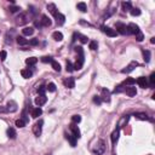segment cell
<instances>
[{
	"label": "cell",
	"instance_id": "50",
	"mask_svg": "<svg viewBox=\"0 0 155 155\" xmlns=\"http://www.w3.org/2000/svg\"><path fill=\"white\" fill-rule=\"evenodd\" d=\"M124 90H125V89H124L122 86L120 85V86H117V89H115V90H114V92H115V93H119V92H122Z\"/></svg>",
	"mask_w": 155,
	"mask_h": 155
},
{
	"label": "cell",
	"instance_id": "13",
	"mask_svg": "<svg viewBox=\"0 0 155 155\" xmlns=\"http://www.w3.org/2000/svg\"><path fill=\"white\" fill-rule=\"evenodd\" d=\"M64 85H66V87H68V89H74L75 87V80H74V78H68V79L64 80Z\"/></svg>",
	"mask_w": 155,
	"mask_h": 155
},
{
	"label": "cell",
	"instance_id": "34",
	"mask_svg": "<svg viewBox=\"0 0 155 155\" xmlns=\"http://www.w3.org/2000/svg\"><path fill=\"white\" fill-rule=\"evenodd\" d=\"M130 12L132 16H139V15H141V10H139L138 7H132V9L130 10Z\"/></svg>",
	"mask_w": 155,
	"mask_h": 155
},
{
	"label": "cell",
	"instance_id": "2",
	"mask_svg": "<svg viewBox=\"0 0 155 155\" xmlns=\"http://www.w3.org/2000/svg\"><path fill=\"white\" fill-rule=\"evenodd\" d=\"M104 152H105V143H104V141L101 139V141H98L96 148L93 149V153L97 155H102V154H104Z\"/></svg>",
	"mask_w": 155,
	"mask_h": 155
},
{
	"label": "cell",
	"instance_id": "35",
	"mask_svg": "<svg viewBox=\"0 0 155 155\" xmlns=\"http://www.w3.org/2000/svg\"><path fill=\"white\" fill-rule=\"evenodd\" d=\"M46 90L50 91V92H55L56 91V85H55L54 82H50V84L47 85V87H46Z\"/></svg>",
	"mask_w": 155,
	"mask_h": 155
},
{
	"label": "cell",
	"instance_id": "21",
	"mask_svg": "<svg viewBox=\"0 0 155 155\" xmlns=\"http://www.w3.org/2000/svg\"><path fill=\"white\" fill-rule=\"evenodd\" d=\"M17 136V133H16V130L15 129H12V127H9L7 129V137L11 139H15Z\"/></svg>",
	"mask_w": 155,
	"mask_h": 155
},
{
	"label": "cell",
	"instance_id": "19",
	"mask_svg": "<svg viewBox=\"0 0 155 155\" xmlns=\"http://www.w3.org/2000/svg\"><path fill=\"white\" fill-rule=\"evenodd\" d=\"M55 18H56V21H57L58 24H63L64 22H66V16L64 15H62V13L58 12L56 16H55Z\"/></svg>",
	"mask_w": 155,
	"mask_h": 155
},
{
	"label": "cell",
	"instance_id": "52",
	"mask_svg": "<svg viewBox=\"0 0 155 155\" xmlns=\"http://www.w3.org/2000/svg\"><path fill=\"white\" fill-rule=\"evenodd\" d=\"M34 24H35V27H39V28L41 27V23H39L38 21H35V23H34Z\"/></svg>",
	"mask_w": 155,
	"mask_h": 155
},
{
	"label": "cell",
	"instance_id": "43",
	"mask_svg": "<svg viewBox=\"0 0 155 155\" xmlns=\"http://www.w3.org/2000/svg\"><path fill=\"white\" fill-rule=\"evenodd\" d=\"M133 84H136V80L132 79V78H129V79L125 81V85H133Z\"/></svg>",
	"mask_w": 155,
	"mask_h": 155
},
{
	"label": "cell",
	"instance_id": "33",
	"mask_svg": "<svg viewBox=\"0 0 155 155\" xmlns=\"http://www.w3.org/2000/svg\"><path fill=\"white\" fill-rule=\"evenodd\" d=\"M51 66H52L54 70H56V72H61V64L58 63V62H56V61H52V62H51Z\"/></svg>",
	"mask_w": 155,
	"mask_h": 155
},
{
	"label": "cell",
	"instance_id": "7",
	"mask_svg": "<svg viewBox=\"0 0 155 155\" xmlns=\"http://www.w3.org/2000/svg\"><path fill=\"white\" fill-rule=\"evenodd\" d=\"M138 66H139V64H138V62H136V61H132V62H131V63L129 64V66H127L126 68H125V69H122V70H121V73H124V74L131 73V72H132V70L135 69L136 67H138Z\"/></svg>",
	"mask_w": 155,
	"mask_h": 155
},
{
	"label": "cell",
	"instance_id": "24",
	"mask_svg": "<svg viewBox=\"0 0 155 155\" xmlns=\"http://www.w3.org/2000/svg\"><path fill=\"white\" fill-rule=\"evenodd\" d=\"M119 133H120L119 129H116L114 132L111 133V142H113V144H115V143L117 142V139H119Z\"/></svg>",
	"mask_w": 155,
	"mask_h": 155
},
{
	"label": "cell",
	"instance_id": "8",
	"mask_svg": "<svg viewBox=\"0 0 155 155\" xmlns=\"http://www.w3.org/2000/svg\"><path fill=\"white\" fill-rule=\"evenodd\" d=\"M139 32V27L135 23H130L127 25V34H137Z\"/></svg>",
	"mask_w": 155,
	"mask_h": 155
},
{
	"label": "cell",
	"instance_id": "14",
	"mask_svg": "<svg viewBox=\"0 0 155 155\" xmlns=\"http://www.w3.org/2000/svg\"><path fill=\"white\" fill-rule=\"evenodd\" d=\"M102 99L104 102H110V92L108 91L107 89L102 90Z\"/></svg>",
	"mask_w": 155,
	"mask_h": 155
},
{
	"label": "cell",
	"instance_id": "20",
	"mask_svg": "<svg viewBox=\"0 0 155 155\" xmlns=\"http://www.w3.org/2000/svg\"><path fill=\"white\" fill-rule=\"evenodd\" d=\"M21 75H22V78H24V79H29V78L33 75V73H32V70H29V69H22L21 70Z\"/></svg>",
	"mask_w": 155,
	"mask_h": 155
},
{
	"label": "cell",
	"instance_id": "48",
	"mask_svg": "<svg viewBox=\"0 0 155 155\" xmlns=\"http://www.w3.org/2000/svg\"><path fill=\"white\" fill-rule=\"evenodd\" d=\"M80 41H81L82 44H86V42H87V36H85V35H80Z\"/></svg>",
	"mask_w": 155,
	"mask_h": 155
},
{
	"label": "cell",
	"instance_id": "47",
	"mask_svg": "<svg viewBox=\"0 0 155 155\" xmlns=\"http://www.w3.org/2000/svg\"><path fill=\"white\" fill-rule=\"evenodd\" d=\"M41 61H42L44 63H47V62H50V63H51L54 60H52L51 57H42V58H41Z\"/></svg>",
	"mask_w": 155,
	"mask_h": 155
},
{
	"label": "cell",
	"instance_id": "37",
	"mask_svg": "<svg viewBox=\"0 0 155 155\" xmlns=\"http://www.w3.org/2000/svg\"><path fill=\"white\" fill-rule=\"evenodd\" d=\"M16 126L17 127H24L25 126V121L23 120V119H18V120H16Z\"/></svg>",
	"mask_w": 155,
	"mask_h": 155
},
{
	"label": "cell",
	"instance_id": "25",
	"mask_svg": "<svg viewBox=\"0 0 155 155\" xmlns=\"http://www.w3.org/2000/svg\"><path fill=\"white\" fill-rule=\"evenodd\" d=\"M47 10L49 11H50L51 13H52V15H54V16H56V15H57V7H56V5H55V4H49L47 5Z\"/></svg>",
	"mask_w": 155,
	"mask_h": 155
},
{
	"label": "cell",
	"instance_id": "4",
	"mask_svg": "<svg viewBox=\"0 0 155 155\" xmlns=\"http://www.w3.org/2000/svg\"><path fill=\"white\" fill-rule=\"evenodd\" d=\"M101 29H102V32L104 33V34H107L108 36H111V38L116 36V34H117L115 29H111L110 27H107V25H102Z\"/></svg>",
	"mask_w": 155,
	"mask_h": 155
},
{
	"label": "cell",
	"instance_id": "26",
	"mask_svg": "<svg viewBox=\"0 0 155 155\" xmlns=\"http://www.w3.org/2000/svg\"><path fill=\"white\" fill-rule=\"evenodd\" d=\"M52 38H54L56 41H62L63 40V34H62L61 32H55L54 34H52Z\"/></svg>",
	"mask_w": 155,
	"mask_h": 155
},
{
	"label": "cell",
	"instance_id": "30",
	"mask_svg": "<svg viewBox=\"0 0 155 155\" xmlns=\"http://www.w3.org/2000/svg\"><path fill=\"white\" fill-rule=\"evenodd\" d=\"M36 62H38V58H35V57H30V58L25 60V63L28 64V66H34V64H36Z\"/></svg>",
	"mask_w": 155,
	"mask_h": 155
},
{
	"label": "cell",
	"instance_id": "16",
	"mask_svg": "<svg viewBox=\"0 0 155 155\" xmlns=\"http://www.w3.org/2000/svg\"><path fill=\"white\" fill-rule=\"evenodd\" d=\"M22 32H23V35L29 36V35L34 34V28H33V27H24V28L22 29Z\"/></svg>",
	"mask_w": 155,
	"mask_h": 155
},
{
	"label": "cell",
	"instance_id": "44",
	"mask_svg": "<svg viewBox=\"0 0 155 155\" xmlns=\"http://www.w3.org/2000/svg\"><path fill=\"white\" fill-rule=\"evenodd\" d=\"M93 102H95L96 104H101L102 103V99H101V97H99V96H95V97H93Z\"/></svg>",
	"mask_w": 155,
	"mask_h": 155
},
{
	"label": "cell",
	"instance_id": "3",
	"mask_svg": "<svg viewBox=\"0 0 155 155\" xmlns=\"http://www.w3.org/2000/svg\"><path fill=\"white\" fill-rule=\"evenodd\" d=\"M27 22H28V15L25 12H21L16 18V23L18 25H24Z\"/></svg>",
	"mask_w": 155,
	"mask_h": 155
},
{
	"label": "cell",
	"instance_id": "38",
	"mask_svg": "<svg viewBox=\"0 0 155 155\" xmlns=\"http://www.w3.org/2000/svg\"><path fill=\"white\" fill-rule=\"evenodd\" d=\"M97 47H98V44H97V41H90V49L91 50H97Z\"/></svg>",
	"mask_w": 155,
	"mask_h": 155
},
{
	"label": "cell",
	"instance_id": "22",
	"mask_svg": "<svg viewBox=\"0 0 155 155\" xmlns=\"http://www.w3.org/2000/svg\"><path fill=\"white\" fill-rule=\"evenodd\" d=\"M41 114H42V109H41V108H39V107L38 108H34V109L32 110V116L35 117V119H36V117H39Z\"/></svg>",
	"mask_w": 155,
	"mask_h": 155
},
{
	"label": "cell",
	"instance_id": "51",
	"mask_svg": "<svg viewBox=\"0 0 155 155\" xmlns=\"http://www.w3.org/2000/svg\"><path fill=\"white\" fill-rule=\"evenodd\" d=\"M0 113H7L6 107H0Z\"/></svg>",
	"mask_w": 155,
	"mask_h": 155
},
{
	"label": "cell",
	"instance_id": "18",
	"mask_svg": "<svg viewBox=\"0 0 155 155\" xmlns=\"http://www.w3.org/2000/svg\"><path fill=\"white\" fill-rule=\"evenodd\" d=\"M70 130L73 131V136L75 137L76 139L80 138V131H79V129H78V126H75L74 124H72V125H70Z\"/></svg>",
	"mask_w": 155,
	"mask_h": 155
},
{
	"label": "cell",
	"instance_id": "45",
	"mask_svg": "<svg viewBox=\"0 0 155 155\" xmlns=\"http://www.w3.org/2000/svg\"><path fill=\"white\" fill-rule=\"evenodd\" d=\"M45 91H46V87H45V86H40V89H38V92L40 93V96H44Z\"/></svg>",
	"mask_w": 155,
	"mask_h": 155
},
{
	"label": "cell",
	"instance_id": "9",
	"mask_svg": "<svg viewBox=\"0 0 155 155\" xmlns=\"http://www.w3.org/2000/svg\"><path fill=\"white\" fill-rule=\"evenodd\" d=\"M47 102V97L46 96H38V97L35 98V104L38 105V107H41V105H44L45 103Z\"/></svg>",
	"mask_w": 155,
	"mask_h": 155
},
{
	"label": "cell",
	"instance_id": "12",
	"mask_svg": "<svg viewBox=\"0 0 155 155\" xmlns=\"http://www.w3.org/2000/svg\"><path fill=\"white\" fill-rule=\"evenodd\" d=\"M41 27H50L51 24H52V22H51V19L49 18L46 15H42V17H41Z\"/></svg>",
	"mask_w": 155,
	"mask_h": 155
},
{
	"label": "cell",
	"instance_id": "31",
	"mask_svg": "<svg viewBox=\"0 0 155 155\" xmlns=\"http://www.w3.org/2000/svg\"><path fill=\"white\" fill-rule=\"evenodd\" d=\"M76 7H78V10H80L81 12H86V11H87V6H86L85 3H79L76 5Z\"/></svg>",
	"mask_w": 155,
	"mask_h": 155
},
{
	"label": "cell",
	"instance_id": "10",
	"mask_svg": "<svg viewBox=\"0 0 155 155\" xmlns=\"http://www.w3.org/2000/svg\"><path fill=\"white\" fill-rule=\"evenodd\" d=\"M7 113H13V111L17 110V103L15 101H10L9 103H7Z\"/></svg>",
	"mask_w": 155,
	"mask_h": 155
},
{
	"label": "cell",
	"instance_id": "23",
	"mask_svg": "<svg viewBox=\"0 0 155 155\" xmlns=\"http://www.w3.org/2000/svg\"><path fill=\"white\" fill-rule=\"evenodd\" d=\"M16 39H17V42H18V45H21V46H25V45L29 44V41L27 40L24 36H17Z\"/></svg>",
	"mask_w": 155,
	"mask_h": 155
},
{
	"label": "cell",
	"instance_id": "5",
	"mask_svg": "<svg viewBox=\"0 0 155 155\" xmlns=\"http://www.w3.org/2000/svg\"><path fill=\"white\" fill-rule=\"evenodd\" d=\"M42 125H44V121L40 120L39 122H36L33 126V133H34L36 137H39L41 135V131H42Z\"/></svg>",
	"mask_w": 155,
	"mask_h": 155
},
{
	"label": "cell",
	"instance_id": "49",
	"mask_svg": "<svg viewBox=\"0 0 155 155\" xmlns=\"http://www.w3.org/2000/svg\"><path fill=\"white\" fill-rule=\"evenodd\" d=\"M38 42H39L38 39H32V40L29 41V44L32 45V46H36V45H38Z\"/></svg>",
	"mask_w": 155,
	"mask_h": 155
},
{
	"label": "cell",
	"instance_id": "39",
	"mask_svg": "<svg viewBox=\"0 0 155 155\" xmlns=\"http://www.w3.org/2000/svg\"><path fill=\"white\" fill-rule=\"evenodd\" d=\"M136 39H137V41H143V39H144V35H143V33L139 30L138 33L136 34Z\"/></svg>",
	"mask_w": 155,
	"mask_h": 155
},
{
	"label": "cell",
	"instance_id": "15",
	"mask_svg": "<svg viewBox=\"0 0 155 155\" xmlns=\"http://www.w3.org/2000/svg\"><path fill=\"white\" fill-rule=\"evenodd\" d=\"M135 116H136V119H139V120H149V121H153L152 117H149L147 114H144V113H136L135 114Z\"/></svg>",
	"mask_w": 155,
	"mask_h": 155
},
{
	"label": "cell",
	"instance_id": "28",
	"mask_svg": "<svg viewBox=\"0 0 155 155\" xmlns=\"http://www.w3.org/2000/svg\"><path fill=\"white\" fill-rule=\"evenodd\" d=\"M132 9V4L130 1H124L122 3V10L124 11H130Z\"/></svg>",
	"mask_w": 155,
	"mask_h": 155
},
{
	"label": "cell",
	"instance_id": "46",
	"mask_svg": "<svg viewBox=\"0 0 155 155\" xmlns=\"http://www.w3.org/2000/svg\"><path fill=\"white\" fill-rule=\"evenodd\" d=\"M6 42H7V44H9V42H10V44L12 42V35L10 34V33H7V34H6Z\"/></svg>",
	"mask_w": 155,
	"mask_h": 155
},
{
	"label": "cell",
	"instance_id": "53",
	"mask_svg": "<svg viewBox=\"0 0 155 155\" xmlns=\"http://www.w3.org/2000/svg\"><path fill=\"white\" fill-rule=\"evenodd\" d=\"M150 42H152V44H155V38H152V40H150Z\"/></svg>",
	"mask_w": 155,
	"mask_h": 155
},
{
	"label": "cell",
	"instance_id": "11",
	"mask_svg": "<svg viewBox=\"0 0 155 155\" xmlns=\"http://www.w3.org/2000/svg\"><path fill=\"white\" fill-rule=\"evenodd\" d=\"M137 84H138L139 87H142V89L148 87V80H147V78H144V76L138 78V79H137Z\"/></svg>",
	"mask_w": 155,
	"mask_h": 155
},
{
	"label": "cell",
	"instance_id": "36",
	"mask_svg": "<svg viewBox=\"0 0 155 155\" xmlns=\"http://www.w3.org/2000/svg\"><path fill=\"white\" fill-rule=\"evenodd\" d=\"M9 10H10V12H11V13H15V12H17V11H19L21 7L17 6V5H12V6L9 7Z\"/></svg>",
	"mask_w": 155,
	"mask_h": 155
},
{
	"label": "cell",
	"instance_id": "42",
	"mask_svg": "<svg viewBox=\"0 0 155 155\" xmlns=\"http://www.w3.org/2000/svg\"><path fill=\"white\" fill-rule=\"evenodd\" d=\"M6 57H7V52L6 51H1V52H0V60L4 62V61L6 60Z\"/></svg>",
	"mask_w": 155,
	"mask_h": 155
},
{
	"label": "cell",
	"instance_id": "29",
	"mask_svg": "<svg viewBox=\"0 0 155 155\" xmlns=\"http://www.w3.org/2000/svg\"><path fill=\"white\" fill-rule=\"evenodd\" d=\"M148 85H149L150 89H153V87L155 86V73H152V75H150V78H149Z\"/></svg>",
	"mask_w": 155,
	"mask_h": 155
},
{
	"label": "cell",
	"instance_id": "1",
	"mask_svg": "<svg viewBox=\"0 0 155 155\" xmlns=\"http://www.w3.org/2000/svg\"><path fill=\"white\" fill-rule=\"evenodd\" d=\"M75 51L79 54V58H78V61H76V63L74 64V69L75 70H80L82 68V66H84V51H82V47L81 46H78V47H75Z\"/></svg>",
	"mask_w": 155,
	"mask_h": 155
},
{
	"label": "cell",
	"instance_id": "41",
	"mask_svg": "<svg viewBox=\"0 0 155 155\" xmlns=\"http://www.w3.org/2000/svg\"><path fill=\"white\" fill-rule=\"evenodd\" d=\"M74 70V66L72 64V62H67V72H73Z\"/></svg>",
	"mask_w": 155,
	"mask_h": 155
},
{
	"label": "cell",
	"instance_id": "40",
	"mask_svg": "<svg viewBox=\"0 0 155 155\" xmlns=\"http://www.w3.org/2000/svg\"><path fill=\"white\" fill-rule=\"evenodd\" d=\"M72 120H73L74 124H79L80 121H81V116H80V115H74V116L72 117Z\"/></svg>",
	"mask_w": 155,
	"mask_h": 155
},
{
	"label": "cell",
	"instance_id": "32",
	"mask_svg": "<svg viewBox=\"0 0 155 155\" xmlns=\"http://www.w3.org/2000/svg\"><path fill=\"white\" fill-rule=\"evenodd\" d=\"M143 57H144V61L148 63L150 61V51L149 50H143Z\"/></svg>",
	"mask_w": 155,
	"mask_h": 155
},
{
	"label": "cell",
	"instance_id": "17",
	"mask_svg": "<svg viewBox=\"0 0 155 155\" xmlns=\"http://www.w3.org/2000/svg\"><path fill=\"white\" fill-rule=\"evenodd\" d=\"M125 91H126V95L129 96V97H133V96L137 95V90L136 87H127V89H125Z\"/></svg>",
	"mask_w": 155,
	"mask_h": 155
},
{
	"label": "cell",
	"instance_id": "27",
	"mask_svg": "<svg viewBox=\"0 0 155 155\" xmlns=\"http://www.w3.org/2000/svg\"><path fill=\"white\" fill-rule=\"evenodd\" d=\"M66 137H67V139L70 142V146H72V147H75L76 146V138L73 136V135H67Z\"/></svg>",
	"mask_w": 155,
	"mask_h": 155
},
{
	"label": "cell",
	"instance_id": "6",
	"mask_svg": "<svg viewBox=\"0 0 155 155\" xmlns=\"http://www.w3.org/2000/svg\"><path fill=\"white\" fill-rule=\"evenodd\" d=\"M115 28H116V33H120V34H127V25L124 24L121 22H117L115 24Z\"/></svg>",
	"mask_w": 155,
	"mask_h": 155
}]
</instances>
